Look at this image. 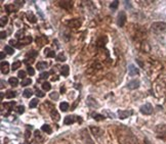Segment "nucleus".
<instances>
[{
	"label": "nucleus",
	"instance_id": "412c9836",
	"mask_svg": "<svg viewBox=\"0 0 166 144\" xmlns=\"http://www.w3.org/2000/svg\"><path fill=\"white\" fill-rule=\"evenodd\" d=\"M44 54L46 55V57H54L55 56V52L54 51V50H50L49 48H45Z\"/></svg>",
	"mask_w": 166,
	"mask_h": 144
},
{
	"label": "nucleus",
	"instance_id": "a18cd8bd",
	"mask_svg": "<svg viewBox=\"0 0 166 144\" xmlns=\"http://www.w3.org/2000/svg\"><path fill=\"white\" fill-rule=\"evenodd\" d=\"M4 38H6V33L2 31L1 32V39H4Z\"/></svg>",
	"mask_w": 166,
	"mask_h": 144
},
{
	"label": "nucleus",
	"instance_id": "5701e85b",
	"mask_svg": "<svg viewBox=\"0 0 166 144\" xmlns=\"http://www.w3.org/2000/svg\"><path fill=\"white\" fill-rule=\"evenodd\" d=\"M6 98L7 99H11V98H14L16 96V91H13V90H8L6 92Z\"/></svg>",
	"mask_w": 166,
	"mask_h": 144
},
{
	"label": "nucleus",
	"instance_id": "b1692460",
	"mask_svg": "<svg viewBox=\"0 0 166 144\" xmlns=\"http://www.w3.org/2000/svg\"><path fill=\"white\" fill-rule=\"evenodd\" d=\"M23 95H24V97H26V98H30L31 96L33 95V90L30 89V88H28V89H26L23 92Z\"/></svg>",
	"mask_w": 166,
	"mask_h": 144
},
{
	"label": "nucleus",
	"instance_id": "ea45409f",
	"mask_svg": "<svg viewBox=\"0 0 166 144\" xmlns=\"http://www.w3.org/2000/svg\"><path fill=\"white\" fill-rule=\"evenodd\" d=\"M118 4H119V1H117V0H115V1H113L112 3H111V5L110 7L112 9H116L117 7H118Z\"/></svg>",
	"mask_w": 166,
	"mask_h": 144
},
{
	"label": "nucleus",
	"instance_id": "dca6fc26",
	"mask_svg": "<svg viewBox=\"0 0 166 144\" xmlns=\"http://www.w3.org/2000/svg\"><path fill=\"white\" fill-rule=\"evenodd\" d=\"M47 66H48V64H47L46 61H39L36 64V68H37V69H39V71H43V69H45Z\"/></svg>",
	"mask_w": 166,
	"mask_h": 144
},
{
	"label": "nucleus",
	"instance_id": "20e7f679",
	"mask_svg": "<svg viewBox=\"0 0 166 144\" xmlns=\"http://www.w3.org/2000/svg\"><path fill=\"white\" fill-rule=\"evenodd\" d=\"M76 122H82V119L81 117H76V116H67L64 119V124L65 125H72Z\"/></svg>",
	"mask_w": 166,
	"mask_h": 144
},
{
	"label": "nucleus",
	"instance_id": "1a4fd4ad",
	"mask_svg": "<svg viewBox=\"0 0 166 144\" xmlns=\"http://www.w3.org/2000/svg\"><path fill=\"white\" fill-rule=\"evenodd\" d=\"M59 5L66 10H71L73 7V1H59Z\"/></svg>",
	"mask_w": 166,
	"mask_h": 144
},
{
	"label": "nucleus",
	"instance_id": "603ef678",
	"mask_svg": "<svg viewBox=\"0 0 166 144\" xmlns=\"http://www.w3.org/2000/svg\"><path fill=\"white\" fill-rule=\"evenodd\" d=\"M27 144H28V143H27Z\"/></svg>",
	"mask_w": 166,
	"mask_h": 144
},
{
	"label": "nucleus",
	"instance_id": "7c9ffc66",
	"mask_svg": "<svg viewBox=\"0 0 166 144\" xmlns=\"http://www.w3.org/2000/svg\"><path fill=\"white\" fill-rule=\"evenodd\" d=\"M21 66H22V61H14L13 64V66H11V69H13V71H16V69H18Z\"/></svg>",
	"mask_w": 166,
	"mask_h": 144
},
{
	"label": "nucleus",
	"instance_id": "423d86ee",
	"mask_svg": "<svg viewBox=\"0 0 166 144\" xmlns=\"http://www.w3.org/2000/svg\"><path fill=\"white\" fill-rule=\"evenodd\" d=\"M89 130L91 132V134H92L93 136H95V138H100L102 137L103 135H104V130L100 128H98V127H95V126H90L89 127Z\"/></svg>",
	"mask_w": 166,
	"mask_h": 144
},
{
	"label": "nucleus",
	"instance_id": "58836bf2",
	"mask_svg": "<svg viewBox=\"0 0 166 144\" xmlns=\"http://www.w3.org/2000/svg\"><path fill=\"white\" fill-rule=\"evenodd\" d=\"M6 24H7V18L6 16H2L1 21H0V25H1V27H4Z\"/></svg>",
	"mask_w": 166,
	"mask_h": 144
},
{
	"label": "nucleus",
	"instance_id": "a211bd4d",
	"mask_svg": "<svg viewBox=\"0 0 166 144\" xmlns=\"http://www.w3.org/2000/svg\"><path fill=\"white\" fill-rule=\"evenodd\" d=\"M31 42H32V37H31V36H26L25 38H23V39L20 40L19 44H20V43H23L24 45H27V44H30Z\"/></svg>",
	"mask_w": 166,
	"mask_h": 144
},
{
	"label": "nucleus",
	"instance_id": "37998d69",
	"mask_svg": "<svg viewBox=\"0 0 166 144\" xmlns=\"http://www.w3.org/2000/svg\"><path fill=\"white\" fill-rule=\"evenodd\" d=\"M23 33H24L23 31L20 30V31H19V32L16 34V37L18 38V39H21V38H25V37H23V36H21V35H23Z\"/></svg>",
	"mask_w": 166,
	"mask_h": 144
},
{
	"label": "nucleus",
	"instance_id": "a878e982",
	"mask_svg": "<svg viewBox=\"0 0 166 144\" xmlns=\"http://www.w3.org/2000/svg\"><path fill=\"white\" fill-rule=\"evenodd\" d=\"M41 130L43 132H45V133H47V134H51V132H52L51 128H50V126H49V125H46V124L43 125L42 128H41Z\"/></svg>",
	"mask_w": 166,
	"mask_h": 144
},
{
	"label": "nucleus",
	"instance_id": "39448f33",
	"mask_svg": "<svg viewBox=\"0 0 166 144\" xmlns=\"http://www.w3.org/2000/svg\"><path fill=\"white\" fill-rule=\"evenodd\" d=\"M139 110H141V114H145V116H150V114H152V112H153V106L150 104V103H146V104L141 105Z\"/></svg>",
	"mask_w": 166,
	"mask_h": 144
},
{
	"label": "nucleus",
	"instance_id": "f8f14e48",
	"mask_svg": "<svg viewBox=\"0 0 166 144\" xmlns=\"http://www.w3.org/2000/svg\"><path fill=\"white\" fill-rule=\"evenodd\" d=\"M127 87H128V89H130V90L138 89V88L139 87V81L138 80H132V81H130V82L127 84Z\"/></svg>",
	"mask_w": 166,
	"mask_h": 144
},
{
	"label": "nucleus",
	"instance_id": "e433bc0d",
	"mask_svg": "<svg viewBox=\"0 0 166 144\" xmlns=\"http://www.w3.org/2000/svg\"><path fill=\"white\" fill-rule=\"evenodd\" d=\"M27 72H28V74H29L30 76H34V75H35L34 69H33L32 66H29L28 68H27Z\"/></svg>",
	"mask_w": 166,
	"mask_h": 144
},
{
	"label": "nucleus",
	"instance_id": "f704fd0d",
	"mask_svg": "<svg viewBox=\"0 0 166 144\" xmlns=\"http://www.w3.org/2000/svg\"><path fill=\"white\" fill-rule=\"evenodd\" d=\"M16 112H18V114H20L25 112V106H24V105H19V106L16 107Z\"/></svg>",
	"mask_w": 166,
	"mask_h": 144
},
{
	"label": "nucleus",
	"instance_id": "c85d7f7f",
	"mask_svg": "<svg viewBox=\"0 0 166 144\" xmlns=\"http://www.w3.org/2000/svg\"><path fill=\"white\" fill-rule=\"evenodd\" d=\"M60 109H61L62 112H67L69 109V103L68 102H62L60 104Z\"/></svg>",
	"mask_w": 166,
	"mask_h": 144
},
{
	"label": "nucleus",
	"instance_id": "2f4dec72",
	"mask_svg": "<svg viewBox=\"0 0 166 144\" xmlns=\"http://www.w3.org/2000/svg\"><path fill=\"white\" fill-rule=\"evenodd\" d=\"M31 84H32V80H31V79H24V80L21 82V85L24 86V87H25V86H28V85H31Z\"/></svg>",
	"mask_w": 166,
	"mask_h": 144
},
{
	"label": "nucleus",
	"instance_id": "f3484780",
	"mask_svg": "<svg viewBox=\"0 0 166 144\" xmlns=\"http://www.w3.org/2000/svg\"><path fill=\"white\" fill-rule=\"evenodd\" d=\"M87 105H88L89 107H98V106H100V105H98V103L95 102V100L93 99V98L91 97V96H89V97H88Z\"/></svg>",
	"mask_w": 166,
	"mask_h": 144
},
{
	"label": "nucleus",
	"instance_id": "6ab92c4d",
	"mask_svg": "<svg viewBox=\"0 0 166 144\" xmlns=\"http://www.w3.org/2000/svg\"><path fill=\"white\" fill-rule=\"evenodd\" d=\"M36 42H37V45L39 44V46H42V45H44L45 43H47V38L44 37V36H41V37L37 38Z\"/></svg>",
	"mask_w": 166,
	"mask_h": 144
},
{
	"label": "nucleus",
	"instance_id": "3c124183",
	"mask_svg": "<svg viewBox=\"0 0 166 144\" xmlns=\"http://www.w3.org/2000/svg\"><path fill=\"white\" fill-rule=\"evenodd\" d=\"M145 144H150V142H149V141L146 139V140H145Z\"/></svg>",
	"mask_w": 166,
	"mask_h": 144
},
{
	"label": "nucleus",
	"instance_id": "49530a36",
	"mask_svg": "<svg viewBox=\"0 0 166 144\" xmlns=\"http://www.w3.org/2000/svg\"><path fill=\"white\" fill-rule=\"evenodd\" d=\"M9 44L16 45V40H10V41H9Z\"/></svg>",
	"mask_w": 166,
	"mask_h": 144
},
{
	"label": "nucleus",
	"instance_id": "7ed1b4c3",
	"mask_svg": "<svg viewBox=\"0 0 166 144\" xmlns=\"http://www.w3.org/2000/svg\"><path fill=\"white\" fill-rule=\"evenodd\" d=\"M80 136H81L82 141L85 144H95V142H93L92 139L90 137L89 133H88L87 129H83V130L80 132Z\"/></svg>",
	"mask_w": 166,
	"mask_h": 144
},
{
	"label": "nucleus",
	"instance_id": "2eb2a0df",
	"mask_svg": "<svg viewBox=\"0 0 166 144\" xmlns=\"http://www.w3.org/2000/svg\"><path fill=\"white\" fill-rule=\"evenodd\" d=\"M91 117H92L93 120H95V121L100 122V121H104L105 120V116H103V114H98V112H91Z\"/></svg>",
	"mask_w": 166,
	"mask_h": 144
},
{
	"label": "nucleus",
	"instance_id": "0eeeda50",
	"mask_svg": "<svg viewBox=\"0 0 166 144\" xmlns=\"http://www.w3.org/2000/svg\"><path fill=\"white\" fill-rule=\"evenodd\" d=\"M118 116H119V119L124 120L126 117H129L130 116L133 114V112L132 110H123V109H119L118 110Z\"/></svg>",
	"mask_w": 166,
	"mask_h": 144
},
{
	"label": "nucleus",
	"instance_id": "6e6552de",
	"mask_svg": "<svg viewBox=\"0 0 166 144\" xmlns=\"http://www.w3.org/2000/svg\"><path fill=\"white\" fill-rule=\"evenodd\" d=\"M126 23V14H125L124 11H120V13L118 14V21L117 24L119 27H123Z\"/></svg>",
	"mask_w": 166,
	"mask_h": 144
},
{
	"label": "nucleus",
	"instance_id": "c756f323",
	"mask_svg": "<svg viewBox=\"0 0 166 144\" xmlns=\"http://www.w3.org/2000/svg\"><path fill=\"white\" fill-rule=\"evenodd\" d=\"M38 101H39V100H38L37 98H34V99H32L30 101V103H29V107H30V109H34V107L37 106Z\"/></svg>",
	"mask_w": 166,
	"mask_h": 144
},
{
	"label": "nucleus",
	"instance_id": "ddd939ff",
	"mask_svg": "<svg viewBox=\"0 0 166 144\" xmlns=\"http://www.w3.org/2000/svg\"><path fill=\"white\" fill-rule=\"evenodd\" d=\"M9 72V64L7 61H1V73L3 75H7Z\"/></svg>",
	"mask_w": 166,
	"mask_h": 144
},
{
	"label": "nucleus",
	"instance_id": "9b49d317",
	"mask_svg": "<svg viewBox=\"0 0 166 144\" xmlns=\"http://www.w3.org/2000/svg\"><path fill=\"white\" fill-rule=\"evenodd\" d=\"M67 25L69 26V27L71 28H79L81 26V21L79 20H77V18H73V20L69 21L68 23H67Z\"/></svg>",
	"mask_w": 166,
	"mask_h": 144
},
{
	"label": "nucleus",
	"instance_id": "f257e3e1",
	"mask_svg": "<svg viewBox=\"0 0 166 144\" xmlns=\"http://www.w3.org/2000/svg\"><path fill=\"white\" fill-rule=\"evenodd\" d=\"M118 139H119V143L121 142L122 144H138L135 137L131 133L120 134V137Z\"/></svg>",
	"mask_w": 166,
	"mask_h": 144
},
{
	"label": "nucleus",
	"instance_id": "473e14b6",
	"mask_svg": "<svg viewBox=\"0 0 166 144\" xmlns=\"http://www.w3.org/2000/svg\"><path fill=\"white\" fill-rule=\"evenodd\" d=\"M42 88L44 91H49L50 89H51V85H50V83H48V82H44L42 84Z\"/></svg>",
	"mask_w": 166,
	"mask_h": 144
},
{
	"label": "nucleus",
	"instance_id": "72a5a7b5",
	"mask_svg": "<svg viewBox=\"0 0 166 144\" xmlns=\"http://www.w3.org/2000/svg\"><path fill=\"white\" fill-rule=\"evenodd\" d=\"M49 96H50V98H51L52 100H57V99H59V97H60L59 93H57V92H55V91H54V92H51V93H50Z\"/></svg>",
	"mask_w": 166,
	"mask_h": 144
},
{
	"label": "nucleus",
	"instance_id": "de8ad7c7",
	"mask_svg": "<svg viewBox=\"0 0 166 144\" xmlns=\"http://www.w3.org/2000/svg\"><path fill=\"white\" fill-rule=\"evenodd\" d=\"M0 57H1V59H3L4 57H5V54H4L3 52H1V55H0Z\"/></svg>",
	"mask_w": 166,
	"mask_h": 144
},
{
	"label": "nucleus",
	"instance_id": "f03ea898",
	"mask_svg": "<svg viewBox=\"0 0 166 144\" xmlns=\"http://www.w3.org/2000/svg\"><path fill=\"white\" fill-rule=\"evenodd\" d=\"M151 28L157 34H165L166 33V23H164V21H156V23H153Z\"/></svg>",
	"mask_w": 166,
	"mask_h": 144
},
{
	"label": "nucleus",
	"instance_id": "bb28decb",
	"mask_svg": "<svg viewBox=\"0 0 166 144\" xmlns=\"http://www.w3.org/2000/svg\"><path fill=\"white\" fill-rule=\"evenodd\" d=\"M61 73L64 77H68L69 76V66H64L61 69Z\"/></svg>",
	"mask_w": 166,
	"mask_h": 144
},
{
	"label": "nucleus",
	"instance_id": "a19ab883",
	"mask_svg": "<svg viewBox=\"0 0 166 144\" xmlns=\"http://www.w3.org/2000/svg\"><path fill=\"white\" fill-rule=\"evenodd\" d=\"M5 9L7 10V13H13V4H11V5H6Z\"/></svg>",
	"mask_w": 166,
	"mask_h": 144
},
{
	"label": "nucleus",
	"instance_id": "8fccbe9b",
	"mask_svg": "<svg viewBox=\"0 0 166 144\" xmlns=\"http://www.w3.org/2000/svg\"><path fill=\"white\" fill-rule=\"evenodd\" d=\"M136 62H138V64H139V66H144V64H141V62L139 61H136Z\"/></svg>",
	"mask_w": 166,
	"mask_h": 144
},
{
	"label": "nucleus",
	"instance_id": "4be33fe9",
	"mask_svg": "<svg viewBox=\"0 0 166 144\" xmlns=\"http://www.w3.org/2000/svg\"><path fill=\"white\" fill-rule=\"evenodd\" d=\"M27 18H28V21H30V23H36V21H37V18H36V16H34V14H33V13H28V14H27Z\"/></svg>",
	"mask_w": 166,
	"mask_h": 144
},
{
	"label": "nucleus",
	"instance_id": "09e8293b",
	"mask_svg": "<svg viewBox=\"0 0 166 144\" xmlns=\"http://www.w3.org/2000/svg\"><path fill=\"white\" fill-rule=\"evenodd\" d=\"M65 91H66V88H65V87H62V88H61V92H62V93H64Z\"/></svg>",
	"mask_w": 166,
	"mask_h": 144
},
{
	"label": "nucleus",
	"instance_id": "393cba45",
	"mask_svg": "<svg viewBox=\"0 0 166 144\" xmlns=\"http://www.w3.org/2000/svg\"><path fill=\"white\" fill-rule=\"evenodd\" d=\"M37 55H38V51H36V50H31V51H29L28 53L26 54V57H30V58H35Z\"/></svg>",
	"mask_w": 166,
	"mask_h": 144
},
{
	"label": "nucleus",
	"instance_id": "aec40b11",
	"mask_svg": "<svg viewBox=\"0 0 166 144\" xmlns=\"http://www.w3.org/2000/svg\"><path fill=\"white\" fill-rule=\"evenodd\" d=\"M8 83H9V85H11L13 87H16V86L19 85V80L16 77H11V78L8 79Z\"/></svg>",
	"mask_w": 166,
	"mask_h": 144
},
{
	"label": "nucleus",
	"instance_id": "c9c22d12",
	"mask_svg": "<svg viewBox=\"0 0 166 144\" xmlns=\"http://www.w3.org/2000/svg\"><path fill=\"white\" fill-rule=\"evenodd\" d=\"M57 61H66V56H65V54L63 53V52H61V53L57 56Z\"/></svg>",
	"mask_w": 166,
	"mask_h": 144
},
{
	"label": "nucleus",
	"instance_id": "c03bdc74",
	"mask_svg": "<svg viewBox=\"0 0 166 144\" xmlns=\"http://www.w3.org/2000/svg\"><path fill=\"white\" fill-rule=\"evenodd\" d=\"M36 95H37V97H44V93L42 92V91H40V90H37L36 91Z\"/></svg>",
	"mask_w": 166,
	"mask_h": 144
},
{
	"label": "nucleus",
	"instance_id": "79ce46f5",
	"mask_svg": "<svg viewBox=\"0 0 166 144\" xmlns=\"http://www.w3.org/2000/svg\"><path fill=\"white\" fill-rule=\"evenodd\" d=\"M49 76V73H47V72H44V73H41L40 74V78L41 79H47Z\"/></svg>",
	"mask_w": 166,
	"mask_h": 144
},
{
	"label": "nucleus",
	"instance_id": "4c0bfd02",
	"mask_svg": "<svg viewBox=\"0 0 166 144\" xmlns=\"http://www.w3.org/2000/svg\"><path fill=\"white\" fill-rule=\"evenodd\" d=\"M18 77L20 79H23V80L24 79H26V72L25 71H20L18 73Z\"/></svg>",
	"mask_w": 166,
	"mask_h": 144
},
{
	"label": "nucleus",
	"instance_id": "4468645a",
	"mask_svg": "<svg viewBox=\"0 0 166 144\" xmlns=\"http://www.w3.org/2000/svg\"><path fill=\"white\" fill-rule=\"evenodd\" d=\"M128 74H129V76L130 77H133V76L138 75L139 72H138V68H135L133 64H130V66H129V69H128Z\"/></svg>",
	"mask_w": 166,
	"mask_h": 144
},
{
	"label": "nucleus",
	"instance_id": "9d476101",
	"mask_svg": "<svg viewBox=\"0 0 166 144\" xmlns=\"http://www.w3.org/2000/svg\"><path fill=\"white\" fill-rule=\"evenodd\" d=\"M51 110H50V117H51V119L54 120V121L55 122H59L60 121V114L57 112V110L55 109V107L54 106H52L51 109H50Z\"/></svg>",
	"mask_w": 166,
	"mask_h": 144
},
{
	"label": "nucleus",
	"instance_id": "cd10ccee",
	"mask_svg": "<svg viewBox=\"0 0 166 144\" xmlns=\"http://www.w3.org/2000/svg\"><path fill=\"white\" fill-rule=\"evenodd\" d=\"M4 51H5L6 53L9 54V55H11V54L14 53V49L11 46H9V45H6V46L4 47Z\"/></svg>",
	"mask_w": 166,
	"mask_h": 144
}]
</instances>
